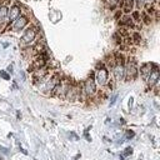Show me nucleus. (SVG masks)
I'll use <instances>...</instances> for the list:
<instances>
[{
  "mask_svg": "<svg viewBox=\"0 0 160 160\" xmlns=\"http://www.w3.org/2000/svg\"><path fill=\"white\" fill-rule=\"evenodd\" d=\"M159 78H160L159 68H158V65H156V64H154V66H152V70H151L150 75H149V76H148V79L145 80V82H146L148 88H149V89L155 88V86L158 85V82H159Z\"/></svg>",
  "mask_w": 160,
  "mask_h": 160,
  "instance_id": "1a4fd4ad",
  "label": "nucleus"
},
{
  "mask_svg": "<svg viewBox=\"0 0 160 160\" xmlns=\"http://www.w3.org/2000/svg\"><path fill=\"white\" fill-rule=\"evenodd\" d=\"M118 20H119V25H120L121 28H125V29H128V30L136 28V24H135L134 20L131 19L130 14H122Z\"/></svg>",
  "mask_w": 160,
  "mask_h": 160,
  "instance_id": "f8f14e48",
  "label": "nucleus"
},
{
  "mask_svg": "<svg viewBox=\"0 0 160 160\" xmlns=\"http://www.w3.org/2000/svg\"><path fill=\"white\" fill-rule=\"evenodd\" d=\"M61 75L59 72H51L50 76L46 79V81L44 82V85L41 86V91L45 94V95H50L52 94V91L55 90V88L58 86V84L60 82L61 80Z\"/></svg>",
  "mask_w": 160,
  "mask_h": 160,
  "instance_id": "39448f33",
  "label": "nucleus"
},
{
  "mask_svg": "<svg viewBox=\"0 0 160 160\" xmlns=\"http://www.w3.org/2000/svg\"><path fill=\"white\" fill-rule=\"evenodd\" d=\"M104 2H105V6H106L108 9L114 10V9H116V8L120 5L121 0H104Z\"/></svg>",
  "mask_w": 160,
  "mask_h": 160,
  "instance_id": "dca6fc26",
  "label": "nucleus"
},
{
  "mask_svg": "<svg viewBox=\"0 0 160 160\" xmlns=\"http://www.w3.org/2000/svg\"><path fill=\"white\" fill-rule=\"evenodd\" d=\"M80 94H81L80 85L71 82V86H70V89L68 90L65 99H66L68 101H75V100H79V99H80Z\"/></svg>",
  "mask_w": 160,
  "mask_h": 160,
  "instance_id": "9b49d317",
  "label": "nucleus"
},
{
  "mask_svg": "<svg viewBox=\"0 0 160 160\" xmlns=\"http://www.w3.org/2000/svg\"><path fill=\"white\" fill-rule=\"evenodd\" d=\"M39 32H40V29H39V26L36 24H32V25L30 24L28 28H25L24 29V32L21 35V39H20L21 46L22 48L31 46L36 41V39L39 36Z\"/></svg>",
  "mask_w": 160,
  "mask_h": 160,
  "instance_id": "f257e3e1",
  "label": "nucleus"
},
{
  "mask_svg": "<svg viewBox=\"0 0 160 160\" xmlns=\"http://www.w3.org/2000/svg\"><path fill=\"white\" fill-rule=\"evenodd\" d=\"M22 14V9L19 4H12L11 6H9V11H8V26L15 21L20 15Z\"/></svg>",
  "mask_w": 160,
  "mask_h": 160,
  "instance_id": "9d476101",
  "label": "nucleus"
},
{
  "mask_svg": "<svg viewBox=\"0 0 160 160\" xmlns=\"http://www.w3.org/2000/svg\"><path fill=\"white\" fill-rule=\"evenodd\" d=\"M140 18H141V24H144V25H150L152 22V18L142 10L140 11Z\"/></svg>",
  "mask_w": 160,
  "mask_h": 160,
  "instance_id": "2eb2a0df",
  "label": "nucleus"
},
{
  "mask_svg": "<svg viewBox=\"0 0 160 160\" xmlns=\"http://www.w3.org/2000/svg\"><path fill=\"white\" fill-rule=\"evenodd\" d=\"M139 75V66L136 62V59L134 56H128L125 59V76L124 80L132 81Z\"/></svg>",
  "mask_w": 160,
  "mask_h": 160,
  "instance_id": "20e7f679",
  "label": "nucleus"
},
{
  "mask_svg": "<svg viewBox=\"0 0 160 160\" xmlns=\"http://www.w3.org/2000/svg\"><path fill=\"white\" fill-rule=\"evenodd\" d=\"M119 6L121 8V12L130 14L134 10V8H135V1L134 0H121Z\"/></svg>",
  "mask_w": 160,
  "mask_h": 160,
  "instance_id": "4468645a",
  "label": "nucleus"
},
{
  "mask_svg": "<svg viewBox=\"0 0 160 160\" xmlns=\"http://www.w3.org/2000/svg\"><path fill=\"white\" fill-rule=\"evenodd\" d=\"M134 138V131L132 130H128L126 131V139H132Z\"/></svg>",
  "mask_w": 160,
  "mask_h": 160,
  "instance_id": "412c9836",
  "label": "nucleus"
},
{
  "mask_svg": "<svg viewBox=\"0 0 160 160\" xmlns=\"http://www.w3.org/2000/svg\"><path fill=\"white\" fill-rule=\"evenodd\" d=\"M130 38H131L132 44H135V45H140V42H141V40H142V39H141V35H140L139 31H131Z\"/></svg>",
  "mask_w": 160,
  "mask_h": 160,
  "instance_id": "f3484780",
  "label": "nucleus"
},
{
  "mask_svg": "<svg viewBox=\"0 0 160 160\" xmlns=\"http://www.w3.org/2000/svg\"><path fill=\"white\" fill-rule=\"evenodd\" d=\"M116 99H118V95H112V98H111V100H110V105H114L115 101H116Z\"/></svg>",
  "mask_w": 160,
  "mask_h": 160,
  "instance_id": "4be33fe9",
  "label": "nucleus"
},
{
  "mask_svg": "<svg viewBox=\"0 0 160 160\" xmlns=\"http://www.w3.org/2000/svg\"><path fill=\"white\" fill-rule=\"evenodd\" d=\"M70 86H71V81H70L68 78H61L60 82L58 84V86H56L55 90L52 91L51 96H56V98H60V99H65L66 92H68V90L70 89Z\"/></svg>",
  "mask_w": 160,
  "mask_h": 160,
  "instance_id": "6e6552de",
  "label": "nucleus"
},
{
  "mask_svg": "<svg viewBox=\"0 0 160 160\" xmlns=\"http://www.w3.org/2000/svg\"><path fill=\"white\" fill-rule=\"evenodd\" d=\"M8 71H10V72H11V71H12V68H11V66H9V68H8Z\"/></svg>",
  "mask_w": 160,
  "mask_h": 160,
  "instance_id": "5701e85b",
  "label": "nucleus"
},
{
  "mask_svg": "<svg viewBox=\"0 0 160 160\" xmlns=\"http://www.w3.org/2000/svg\"><path fill=\"white\" fill-rule=\"evenodd\" d=\"M80 90H81V94H80V99H92L95 98V95L98 94V86L95 84V80H94V72L90 74V76L80 85Z\"/></svg>",
  "mask_w": 160,
  "mask_h": 160,
  "instance_id": "7ed1b4c3",
  "label": "nucleus"
},
{
  "mask_svg": "<svg viewBox=\"0 0 160 160\" xmlns=\"http://www.w3.org/2000/svg\"><path fill=\"white\" fill-rule=\"evenodd\" d=\"M29 24H30V18H29V15L21 14L15 21H12V22L8 26V29H10L12 32H19V31H24V29L28 28Z\"/></svg>",
  "mask_w": 160,
  "mask_h": 160,
  "instance_id": "0eeeda50",
  "label": "nucleus"
},
{
  "mask_svg": "<svg viewBox=\"0 0 160 160\" xmlns=\"http://www.w3.org/2000/svg\"><path fill=\"white\" fill-rule=\"evenodd\" d=\"M49 61H50V56H49V54H48V52L35 55V56H32V58H31V64H30V66H29L28 71H29V72H32L34 70L40 69V68H42V66L48 65V64H49Z\"/></svg>",
  "mask_w": 160,
  "mask_h": 160,
  "instance_id": "423d86ee",
  "label": "nucleus"
},
{
  "mask_svg": "<svg viewBox=\"0 0 160 160\" xmlns=\"http://www.w3.org/2000/svg\"><path fill=\"white\" fill-rule=\"evenodd\" d=\"M152 66H154L152 62H144V64L140 65L139 72H140L142 80H146V79H148V76L150 75V72H151V70H152Z\"/></svg>",
  "mask_w": 160,
  "mask_h": 160,
  "instance_id": "ddd939ff",
  "label": "nucleus"
},
{
  "mask_svg": "<svg viewBox=\"0 0 160 160\" xmlns=\"http://www.w3.org/2000/svg\"><path fill=\"white\" fill-rule=\"evenodd\" d=\"M134 1H135V8H138V10H140V11L146 5V0H134Z\"/></svg>",
  "mask_w": 160,
  "mask_h": 160,
  "instance_id": "a211bd4d",
  "label": "nucleus"
},
{
  "mask_svg": "<svg viewBox=\"0 0 160 160\" xmlns=\"http://www.w3.org/2000/svg\"><path fill=\"white\" fill-rule=\"evenodd\" d=\"M132 152V149L131 148H126L125 150H124V152H122V155L121 156H126V155H130Z\"/></svg>",
  "mask_w": 160,
  "mask_h": 160,
  "instance_id": "6ab92c4d",
  "label": "nucleus"
},
{
  "mask_svg": "<svg viewBox=\"0 0 160 160\" xmlns=\"http://www.w3.org/2000/svg\"><path fill=\"white\" fill-rule=\"evenodd\" d=\"M0 76H1L2 79H5V80H9V79H10V75H9L8 72H5V71H0Z\"/></svg>",
  "mask_w": 160,
  "mask_h": 160,
  "instance_id": "aec40b11",
  "label": "nucleus"
},
{
  "mask_svg": "<svg viewBox=\"0 0 160 160\" xmlns=\"http://www.w3.org/2000/svg\"><path fill=\"white\" fill-rule=\"evenodd\" d=\"M94 80L98 88L104 89L108 84V81L110 80V71L106 69V66L104 65L102 61L96 64L95 71H94Z\"/></svg>",
  "mask_w": 160,
  "mask_h": 160,
  "instance_id": "f03ea898",
  "label": "nucleus"
}]
</instances>
